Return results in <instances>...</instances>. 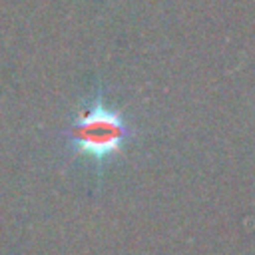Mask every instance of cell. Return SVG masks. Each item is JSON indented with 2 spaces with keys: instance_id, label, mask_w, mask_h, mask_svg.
I'll use <instances>...</instances> for the list:
<instances>
[{
  "instance_id": "6da1fadb",
  "label": "cell",
  "mask_w": 255,
  "mask_h": 255,
  "mask_svg": "<svg viewBox=\"0 0 255 255\" xmlns=\"http://www.w3.org/2000/svg\"><path fill=\"white\" fill-rule=\"evenodd\" d=\"M62 137L70 155L90 161L100 179L104 167L126 149L133 131L128 118L98 92L64 129Z\"/></svg>"
}]
</instances>
